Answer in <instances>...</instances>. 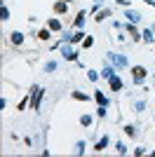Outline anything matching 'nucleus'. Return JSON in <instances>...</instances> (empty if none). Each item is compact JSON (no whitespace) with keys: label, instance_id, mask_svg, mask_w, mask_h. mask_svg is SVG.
Here are the masks:
<instances>
[{"label":"nucleus","instance_id":"1","mask_svg":"<svg viewBox=\"0 0 155 157\" xmlns=\"http://www.w3.org/2000/svg\"><path fill=\"white\" fill-rule=\"evenodd\" d=\"M132 73H134V82H136V85H141L143 78H146V68H143V66H136Z\"/></svg>","mask_w":155,"mask_h":157},{"label":"nucleus","instance_id":"2","mask_svg":"<svg viewBox=\"0 0 155 157\" xmlns=\"http://www.w3.org/2000/svg\"><path fill=\"white\" fill-rule=\"evenodd\" d=\"M40 98H42V89L35 87V89H33V110H38V108H40Z\"/></svg>","mask_w":155,"mask_h":157},{"label":"nucleus","instance_id":"3","mask_svg":"<svg viewBox=\"0 0 155 157\" xmlns=\"http://www.w3.org/2000/svg\"><path fill=\"white\" fill-rule=\"evenodd\" d=\"M110 89H113V92H117V89H122V80L117 78V75H110Z\"/></svg>","mask_w":155,"mask_h":157},{"label":"nucleus","instance_id":"4","mask_svg":"<svg viewBox=\"0 0 155 157\" xmlns=\"http://www.w3.org/2000/svg\"><path fill=\"white\" fill-rule=\"evenodd\" d=\"M64 56H66L68 61H75V59H78V56H75V52H73L71 47H64Z\"/></svg>","mask_w":155,"mask_h":157},{"label":"nucleus","instance_id":"5","mask_svg":"<svg viewBox=\"0 0 155 157\" xmlns=\"http://www.w3.org/2000/svg\"><path fill=\"white\" fill-rule=\"evenodd\" d=\"M12 42H14V45H21V42H24V35H21L19 31H14L12 33Z\"/></svg>","mask_w":155,"mask_h":157},{"label":"nucleus","instance_id":"6","mask_svg":"<svg viewBox=\"0 0 155 157\" xmlns=\"http://www.w3.org/2000/svg\"><path fill=\"white\" fill-rule=\"evenodd\" d=\"M54 12H57V14H64V12H66V0H61V2H57V5H54Z\"/></svg>","mask_w":155,"mask_h":157},{"label":"nucleus","instance_id":"7","mask_svg":"<svg viewBox=\"0 0 155 157\" xmlns=\"http://www.w3.org/2000/svg\"><path fill=\"white\" fill-rule=\"evenodd\" d=\"M47 28H50V31H59V28H61V24H59L57 19H50V21H47Z\"/></svg>","mask_w":155,"mask_h":157},{"label":"nucleus","instance_id":"8","mask_svg":"<svg viewBox=\"0 0 155 157\" xmlns=\"http://www.w3.org/2000/svg\"><path fill=\"white\" fill-rule=\"evenodd\" d=\"M110 59L115 61L117 66H127V59H125V56H117V54H110Z\"/></svg>","mask_w":155,"mask_h":157},{"label":"nucleus","instance_id":"9","mask_svg":"<svg viewBox=\"0 0 155 157\" xmlns=\"http://www.w3.org/2000/svg\"><path fill=\"white\" fill-rule=\"evenodd\" d=\"M106 145H108V136H103L101 141H99V143H97V148H94V150H99V152H101L103 148H106Z\"/></svg>","mask_w":155,"mask_h":157},{"label":"nucleus","instance_id":"10","mask_svg":"<svg viewBox=\"0 0 155 157\" xmlns=\"http://www.w3.org/2000/svg\"><path fill=\"white\" fill-rule=\"evenodd\" d=\"M97 101H99V105H108V98L103 96V92H97Z\"/></svg>","mask_w":155,"mask_h":157},{"label":"nucleus","instance_id":"11","mask_svg":"<svg viewBox=\"0 0 155 157\" xmlns=\"http://www.w3.org/2000/svg\"><path fill=\"white\" fill-rule=\"evenodd\" d=\"M82 24H85V12H80L78 19H75V26H82Z\"/></svg>","mask_w":155,"mask_h":157},{"label":"nucleus","instance_id":"12","mask_svg":"<svg viewBox=\"0 0 155 157\" xmlns=\"http://www.w3.org/2000/svg\"><path fill=\"white\" fill-rule=\"evenodd\" d=\"M80 122H82L85 127H89V124H92V117H89V115H82V117H80Z\"/></svg>","mask_w":155,"mask_h":157},{"label":"nucleus","instance_id":"13","mask_svg":"<svg viewBox=\"0 0 155 157\" xmlns=\"http://www.w3.org/2000/svg\"><path fill=\"white\" fill-rule=\"evenodd\" d=\"M106 17H110V10H103V12H99V17H97V21H101V19H106Z\"/></svg>","mask_w":155,"mask_h":157},{"label":"nucleus","instance_id":"14","mask_svg":"<svg viewBox=\"0 0 155 157\" xmlns=\"http://www.w3.org/2000/svg\"><path fill=\"white\" fill-rule=\"evenodd\" d=\"M73 96H75L78 101H87V94H82V92H73Z\"/></svg>","mask_w":155,"mask_h":157},{"label":"nucleus","instance_id":"15","mask_svg":"<svg viewBox=\"0 0 155 157\" xmlns=\"http://www.w3.org/2000/svg\"><path fill=\"white\" fill-rule=\"evenodd\" d=\"M110 75H115V73H113V68H110V66H106V71H103V78H110Z\"/></svg>","mask_w":155,"mask_h":157},{"label":"nucleus","instance_id":"16","mask_svg":"<svg viewBox=\"0 0 155 157\" xmlns=\"http://www.w3.org/2000/svg\"><path fill=\"white\" fill-rule=\"evenodd\" d=\"M38 38H40V40H47V38H50V31H40Z\"/></svg>","mask_w":155,"mask_h":157},{"label":"nucleus","instance_id":"17","mask_svg":"<svg viewBox=\"0 0 155 157\" xmlns=\"http://www.w3.org/2000/svg\"><path fill=\"white\" fill-rule=\"evenodd\" d=\"M127 17H129V21H139V14L136 12H127Z\"/></svg>","mask_w":155,"mask_h":157},{"label":"nucleus","instance_id":"18","mask_svg":"<svg viewBox=\"0 0 155 157\" xmlns=\"http://www.w3.org/2000/svg\"><path fill=\"white\" fill-rule=\"evenodd\" d=\"M127 31H129V35H134V38H139V33H136V28H134V26H127Z\"/></svg>","mask_w":155,"mask_h":157},{"label":"nucleus","instance_id":"19","mask_svg":"<svg viewBox=\"0 0 155 157\" xmlns=\"http://www.w3.org/2000/svg\"><path fill=\"white\" fill-rule=\"evenodd\" d=\"M82 45H85V47H92V45H94V40H92V38H85Z\"/></svg>","mask_w":155,"mask_h":157},{"label":"nucleus","instance_id":"20","mask_svg":"<svg viewBox=\"0 0 155 157\" xmlns=\"http://www.w3.org/2000/svg\"><path fill=\"white\" fill-rule=\"evenodd\" d=\"M97 113H99V117H106V105H101V108H99Z\"/></svg>","mask_w":155,"mask_h":157},{"label":"nucleus","instance_id":"21","mask_svg":"<svg viewBox=\"0 0 155 157\" xmlns=\"http://www.w3.org/2000/svg\"><path fill=\"white\" fill-rule=\"evenodd\" d=\"M115 148H117V152H127V148H125V143H117Z\"/></svg>","mask_w":155,"mask_h":157},{"label":"nucleus","instance_id":"22","mask_svg":"<svg viewBox=\"0 0 155 157\" xmlns=\"http://www.w3.org/2000/svg\"><path fill=\"white\" fill-rule=\"evenodd\" d=\"M66 2H71V0H66Z\"/></svg>","mask_w":155,"mask_h":157}]
</instances>
